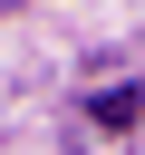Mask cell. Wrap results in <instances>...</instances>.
I'll list each match as a JSON object with an SVG mask.
<instances>
[{
    "label": "cell",
    "instance_id": "obj_1",
    "mask_svg": "<svg viewBox=\"0 0 145 155\" xmlns=\"http://www.w3.org/2000/svg\"><path fill=\"white\" fill-rule=\"evenodd\" d=\"M135 116H145L135 87H106V97H97V126H135Z\"/></svg>",
    "mask_w": 145,
    "mask_h": 155
}]
</instances>
